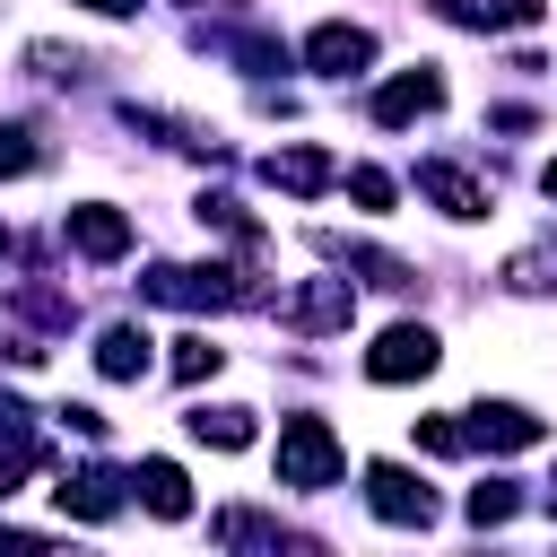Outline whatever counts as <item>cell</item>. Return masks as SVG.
Here are the masks:
<instances>
[{
	"mask_svg": "<svg viewBox=\"0 0 557 557\" xmlns=\"http://www.w3.org/2000/svg\"><path fill=\"white\" fill-rule=\"evenodd\" d=\"M339 479V435L322 418H287L278 426V487H331Z\"/></svg>",
	"mask_w": 557,
	"mask_h": 557,
	"instance_id": "cell-1",
	"label": "cell"
},
{
	"mask_svg": "<svg viewBox=\"0 0 557 557\" xmlns=\"http://www.w3.org/2000/svg\"><path fill=\"white\" fill-rule=\"evenodd\" d=\"M435 331L426 322H392L374 348H366V383H409V374H435Z\"/></svg>",
	"mask_w": 557,
	"mask_h": 557,
	"instance_id": "cell-2",
	"label": "cell"
},
{
	"mask_svg": "<svg viewBox=\"0 0 557 557\" xmlns=\"http://www.w3.org/2000/svg\"><path fill=\"white\" fill-rule=\"evenodd\" d=\"M366 505H374L383 522H400V531H426V522H435L426 479H409L400 461H374V470H366Z\"/></svg>",
	"mask_w": 557,
	"mask_h": 557,
	"instance_id": "cell-3",
	"label": "cell"
},
{
	"mask_svg": "<svg viewBox=\"0 0 557 557\" xmlns=\"http://www.w3.org/2000/svg\"><path fill=\"white\" fill-rule=\"evenodd\" d=\"M366 61H374V35L348 26V17H331V26L305 35V70H322V78H357Z\"/></svg>",
	"mask_w": 557,
	"mask_h": 557,
	"instance_id": "cell-4",
	"label": "cell"
},
{
	"mask_svg": "<svg viewBox=\"0 0 557 557\" xmlns=\"http://www.w3.org/2000/svg\"><path fill=\"white\" fill-rule=\"evenodd\" d=\"M461 435H470V444H487V453H522V444H540L548 426H540V418H531L522 400H479Z\"/></svg>",
	"mask_w": 557,
	"mask_h": 557,
	"instance_id": "cell-5",
	"label": "cell"
},
{
	"mask_svg": "<svg viewBox=\"0 0 557 557\" xmlns=\"http://www.w3.org/2000/svg\"><path fill=\"white\" fill-rule=\"evenodd\" d=\"M61 235H70L87 261H122V252H131V218H122V209H104V200L70 209V218H61Z\"/></svg>",
	"mask_w": 557,
	"mask_h": 557,
	"instance_id": "cell-6",
	"label": "cell"
},
{
	"mask_svg": "<svg viewBox=\"0 0 557 557\" xmlns=\"http://www.w3.org/2000/svg\"><path fill=\"white\" fill-rule=\"evenodd\" d=\"M444 104V78L418 61V70H400V78H383V96H374V122H418V113H435Z\"/></svg>",
	"mask_w": 557,
	"mask_h": 557,
	"instance_id": "cell-7",
	"label": "cell"
},
{
	"mask_svg": "<svg viewBox=\"0 0 557 557\" xmlns=\"http://www.w3.org/2000/svg\"><path fill=\"white\" fill-rule=\"evenodd\" d=\"M418 191H426L444 218H487V183H479V174H461V165H444V157H435V165H418Z\"/></svg>",
	"mask_w": 557,
	"mask_h": 557,
	"instance_id": "cell-8",
	"label": "cell"
},
{
	"mask_svg": "<svg viewBox=\"0 0 557 557\" xmlns=\"http://www.w3.org/2000/svg\"><path fill=\"white\" fill-rule=\"evenodd\" d=\"M278 313H287L296 331H339V322H348V278H313V287H296Z\"/></svg>",
	"mask_w": 557,
	"mask_h": 557,
	"instance_id": "cell-9",
	"label": "cell"
},
{
	"mask_svg": "<svg viewBox=\"0 0 557 557\" xmlns=\"http://www.w3.org/2000/svg\"><path fill=\"white\" fill-rule=\"evenodd\" d=\"M261 174H270L278 191H296V200H305V191H322L339 165H331V148H278V157H261Z\"/></svg>",
	"mask_w": 557,
	"mask_h": 557,
	"instance_id": "cell-10",
	"label": "cell"
},
{
	"mask_svg": "<svg viewBox=\"0 0 557 557\" xmlns=\"http://www.w3.org/2000/svg\"><path fill=\"white\" fill-rule=\"evenodd\" d=\"M96 374H104V383H139V374H148V331H139V322H113V331L96 339Z\"/></svg>",
	"mask_w": 557,
	"mask_h": 557,
	"instance_id": "cell-11",
	"label": "cell"
},
{
	"mask_svg": "<svg viewBox=\"0 0 557 557\" xmlns=\"http://www.w3.org/2000/svg\"><path fill=\"white\" fill-rule=\"evenodd\" d=\"M444 26H531L540 0H435Z\"/></svg>",
	"mask_w": 557,
	"mask_h": 557,
	"instance_id": "cell-12",
	"label": "cell"
},
{
	"mask_svg": "<svg viewBox=\"0 0 557 557\" xmlns=\"http://www.w3.org/2000/svg\"><path fill=\"white\" fill-rule=\"evenodd\" d=\"M52 496H61V513H78V522H104V513L122 505V487H113L104 470H78V479H61Z\"/></svg>",
	"mask_w": 557,
	"mask_h": 557,
	"instance_id": "cell-13",
	"label": "cell"
},
{
	"mask_svg": "<svg viewBox=\"0 0 557 557\" xmlns=\"http://www.w3.org/2000/svg\"><path fill=\"white\" fill-rule=\"evenodd\" d=\"M139 496H148V513H165V522H183L191 513V487H183V470L174 461H139V479H131Z\"/></svg>",
	"mask_w": 557,
	"mask_h": 557,
	"instance_id": "cell-14",
	"label": "cell"
},
{
	"mask_svg": "<svg viewBox=\"0 0 557 557\" xmlns=\"http://www.w3.org/2000/svg\"><path fill=\"white\" fill-rule=\"evenodd\" d=\"M191 435L218 444V453H244L252 444V409H191Z\"/></svg>",
	"mask_w": 557,
	"mask_h": 557,
	"instance_id": "cell-15",
	"label": "cell"
},
{
	"mask_svg": "<svg viewBox=\"0 0 557 557\" xmlns=\"http://www.w3.org/2000/svg\"><path fill=\"white\" fill-rule=\"evenodd\" d=\"M218 366H226V348H209L200 331H191V339H174V374H183V383H200V374H218Z\"/></svg>",
	"mask_w": 557,
	"mask_h": 557,
	"instance_id": "cell-16",
	"label": "cell"
},
{
	"mask_svg": "<svg viewBox=\"0 0 557 557\" xmlns=\"http://www.w3.org/2000/svg\"><path fill=\"white\" fill-rule=\"evenodd\" d=\"M35 157H44L35 131L26 122H0V174H35Z\"/></svg>",
	"mask_w": 557,
	"mask_h": 557,
	"instance_id": "cell-17",
	"label": "cell"
},
{
	"mask_svg": "<svg viewBox=\"0 0 557 557\" xmlns=\"http://www.w3.org/2000/svg\"><path fill=\"white\" fill-rule=\"evenodd\" d=\"M513 505H522V496H513L505 479H487V487H470V522H513Z\"/></svg>",
	"mask_w": 557,
	"mask_h": 557,
	"instance_id": "cell-18",
	"label": "cell"
},
{
	"mask_svg": "<svg viewBox=\"0 0 557 557\" xmlns=\"http://www.w3.org/2000/svg\"><path fill=\"white\" fill-rule=\"evenodd\" d=\"M26 61H35V78H78L87 70V52H61V44H26Z\"/></svg>",
	"mask_w": 557,
	"mask_h": 557,
	"instance_id": "cell-19",
	"label": "cell"
},
{
	"mask_svg": "<svg viewBox=\"0 0 557 557\" xmlns=\"http://www.w3.org/2000/svg\"><path fill=\"white\" fill-rule=\"evenodd\" d=\"M348 191H357L366 209H392V174H374V165H348Z\"/></svg>",
	"mask_w": 557,
	"mask_h": 557,
	"instance_id": "cell-20",
	"label": "cell"
},
{
	"mask_svg": "<svg viewBox=\"0 0 557 557\" xmlns=\"http://www.w3.org/2000/svg\"><path fill=\"white\" fill-rule=\"evenodd\" d=\"M418 444H426V453H461V444H470V435H461V426H453V418H426V426H418Z\"/></svg>",
	"mask_w": 557,
	"mask_h": 557,
	"instance_id": "cell-21",
	"label": "cell"
},
{
	"mask_svg": "<svg viewBox=\"0 0 557 557\" xmlns=\"http://www.w3.org/2000/svg\"><path fill=\"white\" fill-rule=\"evenodd\" d=\"M87 9H104V17H131V9H139V0H87Z\"/></svg>",
	"mask_w": 557,
	"mask_h": 557,
	"instance_id": "cell-22",
	"label": "cell"
},
{
	"mask_svg": "<svg viewBox=\"0 0 557 557\" xmlns=\"http://www.w3.org/2000/svg\"><path fill=\"white\" fill-rule=\"evenodd\" d=\"M540 183H548V200H557V157H548V174H540Z\"/></svg>",
	"mask_w": 557,
	"mask_h": 557,
	"instance_id": "cell-23",
	"label": "cell"
},
{
	"mask_svg": "<svg viewBox=\"0 0 557 557\" xmlns=\"http://www.w3.org/2000/svg\"><path fill=\"white\" fill-rule=\"evenodd\" d=\"M548 505H557V479H548Z\"/></svg>",
	"mask_w": 557,
	"mask_h": 557,
	"instance_id": "cell-24",
	"label": "cell"
},
{
	"mask_svg": "<svg viewBox=\"0 0 557 557\" xmlns=\"http://www.w3.org/2000/svg\"><path fill=\"white\" fill-rule=\"evenodd\" d=\"M183 9H191V0H183Z\"/></svg>",
	"mask_w": 557,
	"mask_h": 557,
	"instance_id": "cell-25",
	"label": "cell"
}]
</instances>
